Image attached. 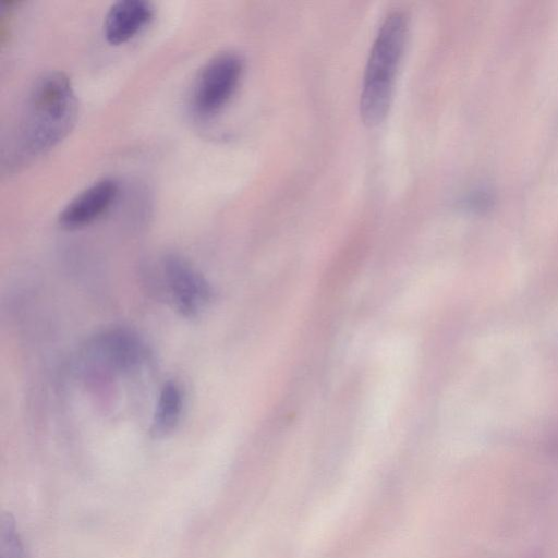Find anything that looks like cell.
<instances>
[{"label": "cell", "instance_id": "4", "mask_svg": "<svg viewBox=\"0 0 558 558\" xmlns=\"http://www.w3.org/2000/svg\"><path fill=\"white\" fill-rule=\"evenodd\" d=\"M166 288L177 311L184 317H197L213 296L211 288L203 275L186 259L167 255L161 264Z\"/></svg>", "mask_w": 558, "mask_h": 558}, {"label": "cell", "instance_id": "5", "mask_svg": "<svg viewBox=\"0 0 558 558\" xmlns=\"http://www.w3.org/2000/svg\"><path fill=\"white\" fill-rule=\"evenodd\" d=\"M119 184L111 178L98 180L78 193L61 210L58 221L65 229H78L104 216L116 202Z\"/></svg>", "mask_w": 558, "mask_h": 558}, {"label": "cell", "instance_id": "6", "mask_svg": "<svg viewBox=\"0 0 558 558\" xmlns=\"http://www.w3.org/2000/svg\"><path fill=\"white\" fill-rule=\"evenodd\" d=\"M92 353L101 365L114 371H129L141 366L148 357L145 343L126 330H111L97 337Z\"/></svg>", "mask_w": 558, "mask_h": 558}, {"label": "cell", "instance_id": "2", "mask_svg": "<svg viewBox=\"0 0 558 558\" xmlns=\"http://www.w3.org/2000/svg\"><path fill=\"white\" fill-rule=\"evenodd\" d=\"M408 32L404 12L395 10L383 21L366 62L360 96L361 117L367 125L387 114Z\"/></svg>", "mask_w": 558, "mask_h": 558}, {"label": "cell", "instance_id": "8", "mask_svg": "<svg viewBox=\"0 0 558 558\" xmlns=\"http://www.w3.org/2000/svg\"><path fill=\"white\" fill-rule=\"evenodd\" d=\"M184 409V392L180 384L169 380L160 389L151 421V433L162 437L179 425Z\"/></svg>", "mask_w": 558, "mask_h": 558}, {"label": "cell", "instance_id": "3", "mask_svg": "<svg viewBox=\"0 0 558 558\" xmlns=\"http://www.w3.org/2000/svg\"><path fill=\"white\" fill-rule=\"evenodd\" d=\"M243 72V61L230 51L213 57L201 69L192 90L191 105L201 118L217 114L233 96Z\"/></svg>", "mask_w": 558, "mask_h": 558}, {"label": "cell", "instance_id": "7", "mask_svg": "<svg viewBox=\"0 0 558 558\" xmlns=\"http://www.w3.org/2000/svg\"><path fill=\"white\" fill-rule=\"evenodd\" d=\"M154 7L145 0H122L112 4L104 21V34L111 45H121L141 33L154 17Z\"/></svg>", "mask_w": 558, "mask_h": 558}, {"label": "cell", "instance_id": "1", "mask_svg": "<svg viewBox=\"0 0 558 558\" xmlns=\"http://www.w3.org/2000/svg\"><path fill=\"white\" fill-rule=\"evenodd\" d=\"M78 113L70 78L50 71L36 78L26 98L19 141L27 156H38L57 146L73 129Z\"/></svg>", "mask_w": 558, "mask_h": 558}, {"label": "cell", "instance_id": "9", "mask_svg": "<svg viewBox=\"0 0 558 558\" xmlns=\"http://www.w3.org/2000/svg\"><path fill=\"white\" fill-rule=\"evenodd\" d=\"M0 558H26L15 521L10 514H2L1 517Z\"/></svg>", "mask_w": 558, "mask_h": 558}]
</instances>
